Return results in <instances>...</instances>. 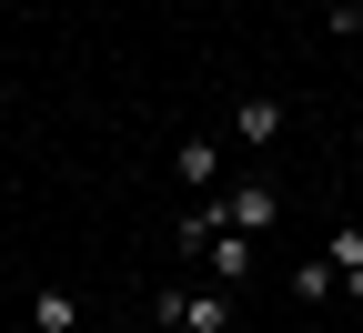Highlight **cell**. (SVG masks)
<instances>
[{
  "label": "cell",
  "instance_id": "1",
  "mask_svg": "<svg viewBox=\"0 0 363 333\" xmlns=\"http://www.w3.org/2000/svg\"><path fill=\"white\" fill-rule=\"evenodd\" d=\"M283 102H272V91H242V102H233V141H242V152H272V141H283Z\"/></svg>",
  "mask_w": 363,
  "mask_h": 333
},
{
  "label": "cell",
  "instance_id": "2",
  "mask_svg": "<svg viewBox=\"0 0 363 333\" xmlns=\"http://www.w3.org/2000/svg\"><path fill=\"white\" fill-rule=\"evenodd\" d=\"M272 212H283L272 182H233V192H222V232H272Z\"/></svg>",
  "mask_w": 363,
  "mask_h": 333
},
{
  "label": "cell",
  "instance_id": "3",
  "mask_svg": "<svg viewBox=\"0 0 363 333\" xmlns=\"http://www.w3.org/2000/svg\"><path fill=\"white\" fill-rule=\"evenodd\" d=\"M172 182L212 192V182H222V141H212V131H182V141H172Z\"/></svg>",
  "mask_w": 363,
  "mask_h": 333
},
{
  "label": "cell",
  "instance_id": "4",
  "mask_svg": "<svg viewBox=\"0 0 363 333\" xmlns=\"http://www.w3.org/2000/svg\"><path fill=\"white\" fill-rule=\"evenodd\" d=\"M30 333H81V293H61V283H30Z\"/></svg>",
  "mask_w": 363,
  "mask_h": 333
},
{
  "label": "cell",
  "instance_id": "5",
  "mask_svg": "<svg viewBox=\"0 0 363 333\" xmlns=\"http://www.w3.org/2000/svg\"><path fill=\"white\" fill-rule=\"evenodd\" d=\"M192 253H202V263L222 273V293H233V283L252 273V232H202V243H192Z\"/></svg>",
  "mask_w": 363,
  "mask_h": 333
},
{
  "label": "cell",
  "instance_id": "6",
  "mask_svg": "<svg viewBox=\"0 0 363 333\" xmlns=\"http://www.w3.org/2000/svg\"><path fill=\"white\" fill-rule=\"evenodd\" d=\"M323 263L343 273V303H363V222H333V243H323Z\"/></svg>",
  "mask_w": 363,
  "mask_h": 333
},
{
  "label": "cell",
  "instance_id": "7",
  "mask_svg": "<svg viewBox=\"0 0 363 333\" xmlns=\"http://www.w3.org/2000/svg\"><path fill=\"white\" fill-rule=\"evenodd\" d=\"M293 303H343V273L313 253V263H293Z\"/></svg>",
  "mask_w": 363,
  "mask_h": 333
},
{
  "label": "cell",
  "instance_id": "8",
  "mask_svg": "<svg viewBox=\"0 0 363 333\" xmlns=\"http://www.w3.org/2000/svg\"><path fill=\"white\" fill-rule=\"evenodd\" d=\"M323 21H333V31L353 40V31H363V0H323Z\"/></svg>",
  "mask_w": 363,
  "mask_h": 333
},
{
  "label": "cell",
  "instance_id": "9",
  "mask_svg": "<svg viewBox=\"0 0 363 333\" xmlns=\"http://www.w3.org/2000/svg\"><path fill=\"white\" fill-rule=\"evenodd\" d=\"M162 333H192V323H162Z\"/></svg>",
  "mask_w": 363,
  "mask_h": 333
}]
</instances>
